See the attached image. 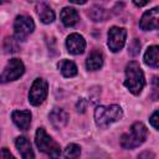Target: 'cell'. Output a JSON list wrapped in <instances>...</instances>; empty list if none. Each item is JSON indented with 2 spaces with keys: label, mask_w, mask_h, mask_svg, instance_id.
<instances>
[{
  "label": "cell",
  "mask_w": 159,
  "mask_h": 159,
  "mask_svg": "<svg viewBox=\"0 0 159 159\" xmlns=\"http://www.w3.org/2000/svg\"><path fill=\"white\" fill-rule=\"evenodd\" d=\"M145 84L144 81V75L143 71L139 66L138 62L132 61L127 65L125 67V81L124 86L133 93V94H139Z\"/></svg>",
  "instance_id": "cell-1"
},
{
  "label": "cell",
  "mask_w": 159,
  "mask_h": 159,
  "mask_svg": "<svg viewBox=\"0 0 159 159\" xmlns=\"http://www.w3.org/2000/svg\"><path fill=\"white\" fill-rule=\"evenodd\" d=\"M147 134H148V130H147L145 125L140 122H137L130 127L129 132H127L122 135L120 145L124 149L137 148L144 143V140L147 139Z\"/></svg>",
  "instance_id": "cell-2"
},
{
  "label": "cell",
  "mask_w": 159,
  "mask_h": 159,
  "mask_svg": "<svg viewBox=\"0 0 159 159\" xmlns=\"http://www.w3.org/2000/svg\"><path fill=\"white\" fill-rule=\"evenodd\" d=\"M123 116V111L119 106L112 104L108 107L99 106L94 111V120L99 128H106L109 124L119 120Z\"/></svg>",
  "instance_id": "cell-3"
},
{
  "label": "cell",
  "mask_w": 159,
  "mask_h": 159,
  "mask_svg": "<svg viewBox=\"0 0 159 159\" xmlns=\"http://www.w3.org/2000/svg\"><path fill=\"white\" fill-rule=\"evenodd\" d=\"M35 142H36L37 148H39L42 153H45V154H47V155H50V157H52V158L60 157V154H61V148H60V145L46 133V130H45L43 128H39V129H37Z\"/></svg>",
  "instance_id": "cell-4"
},
{
  "label": "cell",
  "mask_w": 159,
  "mask_h": 159,
  "mask_svg": "<svg viewBox=\"0 0 159 159\" xmlns=\"http://www.w3.org/2000/svg\"><path fill=\"white\" fill-rule=\"evenodd\" d=\"M24 71H25V67L22 61L19 58H11L7 62L6 67L4 68L2 73L0 75V83H7L17 80L20 76H22Z\"/></svg>",
  "instance_id": "cell-5"
},
{
  "label": "cell",
  "mask_w": 159,
  "mask_h": 159,
  "mask_svg": "<svg viewBox=\"0 0 159 159\" xmlns=\"http://www.w3.org/2000/svg\"><path fill=\"white\" fill-rule=\"evenodd\" d=\"M47 97V82L43 78H36L29 92V102L32 106H40Z\"/></svg>",
  "instance_id": "cell-6"
},
{
  "label": "cell",
  "mask_w": 159,
  "mask_h": 159,
  "mask_svg": "<svg viewBox=\"0 0 159 159\" xmlns=\"http://www.w3.org/2000/svg\"><path fill=\"white\" fill-rule=\"evenodd\" d=\"M35 29V24L32 21L31 17L21 15L17 16L15 22H14V32H15V37L20 41V40H25Z\"/></svg>",
  "instance_id": "cell-7"
},
{
  "label": "cell",
  "mask_w": 159,
  "mask_h": 159,
  "mask_svg": "<svg viewBox=\"0 0 159 159\" xmlns=\"http://www.w3.org/2000/svg\"><path fill=\"white\" fill-rule=\"evenodd\" d=\"M125 37H127V30L123 27H117L113 26L108 31V47L113 52H118L119 50L123 48L125 43Z\"/></svg>",
  "instance_id": "cell-8"
},
{
  "label": "cell",
  "mask_w": 159,
  "mask_h": 159,
  "mask_svg": "<svg viewBox=\"0 0 159 159\" xmlns=\"http://www.w3.org/2000/svg\"><path fill=\"white\" fill-rule=\"evenodd\" d=\"M158 19H159V10H158V7H153L152 10H148L143 14V16L139 21V26L144 31L157 30L158 25H159Z\"/></svg>",
  "instance_id": "cell-9"
},
{
  "label": "cell",
  "mask_w": 159,
  "mask_h": 159,
  "mask_svg": "<svg viewBox=\"0 0 159 159\" xmlns=\"http://www.w3.org/2000/svg\"><path fill=\"white\" fill-rule=\"evenodd\" d=\"M66 47L70 53L80 55L86 48V41L80 34H71L66 40Z\"/></svg>",
  "instance_id": "cell-10"
},
{
  "label": "cell",
  "mask_w": 159,
  "mask_h": 159,
  "mask_svg": "<svg viewBox=\"0 0 159 159\" xmlns=\"http://www.w3.org/2000/svg\"><path fill=\"white\" fill-rule=\"evenodd\" d=\"M52 125L57 129L63 128L68 122V114L62 108H53L48 116Z\"/></svg>",
  "instance_id": "cell-11"
},
{
  "label": "cell",
  "mask_w": 159,
  "mask_h": 159,
  "mask_svg": "<svg viewBox=\"0 0 159 159\" xmlns=\"http://www.w3.org/2000/svg\"><path fill=\"white\" fill-rule=\"evenodd\" d=\"M11 117H12L14 123L21 130L29 129V127L31 124V113H30V111H15V112H12Z\"/></svg>",
  "instance_id": "cell-12"
},
{
  "label": "cell",
  "mask_w": 159,
  "mask_h": 159,
  "mask_svg": "<svg viewBox=\"0 0 159 159\" xmlns=\"http://www.w3.org/2000/svg\"><path fill=\"white\" fill-rule=\"evenodd\" d=\"M15 145L20 153V155L24 159H30V158H35V154L32 152L31 144L29 142V139L26 137H17L15 140Z\"/></svg>",
  "instance_id": "cell-13"
},
{
  "label": "cell",
  "mask_w": 159,
  "mask_h": 159,
  "mask_svg": "<svg viewBox=\"0 0 159 159\" xmlns=\"http://www.w3.org/2000/svg\"><path fill=\"white\" fill-rule=\"evenodd\" d=\"M61 21L65 26L70 27V26H73L78 22L80 20V16H78V12L76 11V9L73 7H65L62 11H61Z\"/></svg>",
  "instance_id": "cell-14"
},
{
  "label": "cell",
  "mask_w": 159,
  "mask_h": 159,
  "mask_svg": "<svg viewBox=\"0 0 159 159\" xmlns=\"http://www.w3.org/2000/svg\"><path fill=\"white\" fill-rule=\"evenodd\" d=\"M36 12H37L40 20L43 24H50V22H52L55 20V12H53V10L48 5H46L43 2H40V4L36 5Z\"/></svg>",
  "instance_id": "cell-15"
},
{
  "label": "cell",
  "mask_w": 159,
  "mask_h": 159,
  "mask_svg": "<svg viewBox=\"0 0 159 159\" xmlns=\"http://www.w3.org/2000/svg\"><path fill=\"white\" fill-rule=\"evenodd\" d=\"M158 52H159L158 46H150L144 55V62L153 68H158V66H159V53Z\"/></svg>",
  "instance_id": "cell-16"
},
{
  "label": "cell",
  "mask_w": 159,
  "mask_h": 159,
  "mask_svg": "<svg viewBox=\"0 0 159 159\" xmlns=\"http://www.w3.org/2000/svg\"><path fill=\"white\" fill-rule=\"evenodd\" d=\"M102 65H103V56H102V53L98 52V51H93V52L88 56V58H87V61H86V67H87L89 71L99 70V68L102 67Z\"/></svg>",
  "instance_id": "cell-17"
},
{
  "label": "cell",
  "mask_w": 159,
  "mask_h": 159,
  "mask_svg": "<svg viewBox=\"0 0 159 159\" xmlns=\"http://www.w3.org/2000/svg\"><path fill=\"white\" fill-rule=\"evenodd\" d=\"M58 68L65 77H73L77 75V66L68 60H62L58 63Z\"/></svg>",
  "instance_id": "cell-18"
},
{
  "label": "cell",
  "mask_w": 159,
  "mask_h": 159,
  "mask_svg": "<svg viewBox=\"0 0 159 159\" xmlns=\"http://www.w3.org/2000/svg\"><path fill=\"white\" fill-rule=\"evenodd\" d=\"M88 15L93 21H103L106 17V11L99 6H93L88 12Z\"/></svg>",
  "instance_id": "cell-19"
},
{
  "label": "cell",
  "mask_w": 159,
  "mask_h": 159,
  "mask_svg": "<svg viewBox=\"0 0 159 159\" xmlns=\"http://www.w3.org/2000/svg\"><path fill=\"white\" fill-rule=\"evenodd\" d=\"M81 154V148L77 144H68L65 149V157L66 158H77Z\"/></svg>",
  "instance_id": "cell-20"
},
{
  "label": "cell",
  "mask_w": 159,
  "mask_h": 159,
  "mask_svg": "<svg viewBox=\"0 0 159 159\" xmlns=\"http://www.w3.org/2000/svg\"><path fill=\"white\" fill-rule=\"evenodd\" d=\"M4 48L6 52H16L17 51V42L12 37H6Z\"/></svg>",
  "instance_id": "cell-21"
},
{
  "label": "cell",
  "mask_w": 159,
  "mask_h": 159,
  "mask_svg": "<svg viewBox=\"0 0 159 159\" xmlns=\"http://www.w3.org/2000/svg\"><path fill=\"white\" fill-rule=\"evenodd\" d=\"M158 116H159V113H158V111H155L150 117V124L153 125L154 129H158Z\"/></svg>",
  "instance_id": "cell-22"
},
{
  "label": "cell",
  "mask_w": 159,
  "mask_h": 159,
  "mask_svg": "<svg viewBox=\"0 0 159 159\" xmlns=\"http://www.w3.org/2000/svg\"><path fill=\"white\" fill-rule=\"evenodd\" d=\"M139 48H140V43L137 40H134L133 43H132V46H130V53L132 55H137L139 52Z\"/></svg>",
  "instance_id": "cell-23"
},
{
  "label": "cell",
  "mask_w": 159,
  "mask_h": 159,
  "mask_svg": "<svg viewBox=\"0 0 159 159\" xmlns=\"http://www.w3.org/2000/svg\"><path fill=\"white\" fill-rule=\"evenodd\" d=\"M0 158H14V155L6 148H4V149L0 150Z\"/></svg>",
  "instance_id": "cell-24"
},
{
  "label": "cell",
  "mask_w": 159,
  "mask_h": 159,
  "mask_svg": "<svg viewBox=\"0 0 159 159\" xmlns=\"http://www.w3.org/2000/svg\"><path fill=\"white\" fill-rule=\"evenodd\" d=\"M149 1H150V0H133V2H134L135 6H144V5H147Z\"/></svg>",
  "instance_id": "cell-25"
},
{
  "label": "cell",
  "mask_w": 159,
  "mask_h": 159,
  "mask_svg": "<svg viewBox=\"0 0 159 159\" xmlns=\"http://www.w3.org/2000/svg\"><path fill=\"white\" fill-rule=\"evenodd\" d=\"M71 2H73V4H78V5H82V4H84L87 0H70Z\"/></svg>",
  "instance_id": "cell-26"
},
{
  "label": "cell",
  "mask_w": 159,
  "mask_h": 159,
  "mask_svg": "<svg viewBox=\"0 0 159 159\" xmlns=\"http://www.w3.org/2000/svg\"><path fill=\"white\" fill-rule=\"evenodd\" d=\"M4 1H5V0H0V4H1V2H4Z\"/></svg>",
  "instance_id": "cell-27"
},
{
  "label": "cell",
  "mask_w": 159,
  "mask_h": 159,
  "mask_svg": "<svg viewBox=\"0 0 159 159\" xmlns=\"http://www.w3.org/2000/svg\"><path fill=\"white\" fill-rule=\"evenodd\" d=\"M29 1H32V0H29Z\"/></svg>",
  "instance_id": "cell-28"
}]
</instances>
